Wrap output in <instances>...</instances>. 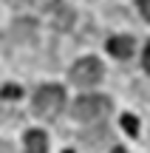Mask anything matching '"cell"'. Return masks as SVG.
<instances>
[{
  "mask_svg": "<svg viewBox=\"0 0 150 153\" xmlns=\"http://www.w3.org/2000/svg\"><path fill=\"white\" fill-rule=\"evenodd\" d=\"M65 105V91L60 85H43L34 94V114L43 119H54L60 114V108Z\"/></svg>",
  "mask_w": 150,
  "mask_h": 153,
  "instance_id": "obj_1",
  "label": "cell"
},
{
  "mask_svg": "<svg viewBox=\"0 0 150 153\" xmlns=\"http://www.w3.org/2000/svg\"><path fill=\"white\" fill-rule=\"evenodd\" d=\"M108 108H111V102H108L105 97H99V94H88V97H79L77 102H74L71 114L77 116V119H82V122H91V119L105 116Z\"/></svg>",
  "mask_w": 150,
  "mask_h": 153,
  "instance_id": "obj_2",
  "label": "cell"
},
{
  "mask_svg": "<svg viewBox=\"0 0 150 153\" xmlns=\"http://www.w3.org/2000/svg\"><path fill=\"white\" fill-rule=\"evenodd\" d=\"M71 79L77 85H96L102 79V62L96 57H85L71 68Z\"/></svg>",
  "mask_w": 150,
  "mask_h": 153,
  "instance_id": "obj_3",
  "label": "cell"
},
{
  "mask_svg": "<svg viewBox=\"0 0 150 153\" xmlns=\"http://www.w3.org/2000/svg\"><path fill=\"white\" fill-rule=\"evenodd\" d=\"M48 14H51V23H54V28H60V31H65V28H71V26H74V11L68 9L62 0H54V3H51Z\"/></svg>",
  "mask_w": 150,
  "mask_h": 153,
  "instance_id": "obj_4",
  "label": "cell"
},
{
  "mask_svg": "<svg viewBox=\"0 0 150 153\" xmlns=\"http://www.w3.org/2000/svg\"><path fill=\"white\" fill-rule=\"evenodd\" d=\"M133 48H136L133 37H113V40H108V51H111L113 57H119V60H128V57L133 54Z\"/></svg>",
  "mask_w": 150,
  "mask_h": 153,
  "instance_id": "obj_5",
  "label": "cell"
},
{
  "mask_svg": "<svg viewBox=\"0 0 150 153\" xmlns=\"http://www.w3.org/2000/svg\"><path fill=\"white\" fill-rule=\"evenodd\" d=\"M26 153H48V139H45L43 131L26 133Z\"/></svg>",
  "mask_w": 150,
  "mask_h": 153,
  "instance_id": "obj_6",
  "label": "cell"
},
{
  "mask_svg": "<svg viewBox=\"0 0 150 153\" xmlns=\"http://www.w3.org/2000/svg\"><path fill=\"white\" fill-rule=\"evenodd\" d=\"M122 128L130 133V136H136V133H139V119H136V116H128V114H125V116H122Z\"/></svg>",
  "mask_w": 150,
  "mask_h": 153,
  "instance_id": "obj_7",
  "label": "cell"
},
{
  "mask_svg": "<svg viewBox=\"0 0 150 153\" xmlns=\"http://www.w3.org/2000/svg\"><path fill=\"white\" fill-rule=\"evenodd\" d=\"M17 97H20V88L17 85H6L3 88V99H17Z\"/></svg>",
  "mask_w": 150,
  "mask_h": 153,
  "instance_id": "obj_8",
  "label": "cell"
},
{
  "mask_svg": "<svg viewBox=\"0 0 150 153\" xmlns=\"http://www.w3.org/2000/svg\"><path fill=\"white\" fill-rule=\"evenodd\" d=\"M139 9L145 14V20H150V0H139Z\"/></svg>",
  "mask_w": 150,
  "mask_h": 153,
  "instance_id": "obj_9",
  "label": "cell"
},
{
  "mask_svg": "<svg viewBox=\"0 0 150 153\" xmlns=\"http://www.w3.org/2000/svg\"><path fill=\"white\" fill-rule=\"evenodd\" d=\"M145 71L150 74V43H147V48H145Z\"/></svg>",
  "mask_w": 150,
  "mask_h": 153,
  "instance_id": "obj_10",
  "label": "cell"
},
{
  "mask_svg": "<svg viewBox=\"0 0 150 153\" xmlns=\"http://www.w3.org/2000/svg\"><path fill=\"white\" fill-rule=\"evenodd\" d=\"M20 3H37V0H20Z\"/></svg>",
  "mask_w": 150,
  "mask_h": 153,
  "instance_id": "obj_11",
  "label": "cell"
},
{
  "mask_svg": "<svg viewBox=\"0 0 150 153\" xmlns=\"http://www.w3.org/2000/svg\"><path fill=\"white\" fill-rule=\"evenodd\" d=\"M113 153H125V150H122V148H116V150H113Z\"/></svg>",
  "mask_w": 150,
  "mask_h": 153,
  "instance_id": "obj_12",
  "label": "cell"
}]
</instances>
